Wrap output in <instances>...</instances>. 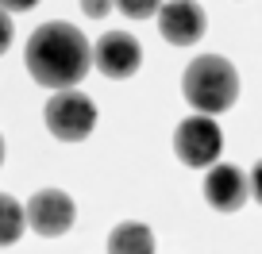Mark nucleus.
<instances>
[{"instance_id": "nucleus-1", "label": "nucleus", "mask_w": 262, "mask_h": 254, "mask_svg": "<svg viewBox=\"0 0 262 254\" xmlns=\"http://www.w3.org/2000/svg\"><path fill=\"white\" fill-rule=\"evenodd\" d=\"M27 74L42 85V89H74L85 81V74L93 70V47L74 24L50 19V24L35 27L31 39L24 47Z\"/></svg>"}, {"instance_id": "nucleus-2", "label": "nucleus", "mask_w": 262, "mask_h": 254, "mask_svg": "<svg viewBox=\"0 0 262 254\" xmlns=\"http://www.w3.org/2000/svg\"><path fill=\"white\" fill-rule=\"evenodd\" d=\"M181 93H185L189 108L205 116H220L239 100V74L228 58L220 54H201L193 58L181 74Z\"/></svg>"}, {"instance_id": "nucleus-3", "label": "nucleus", "mask_w": 262, "mask_h": 254, "mask_svg": "<svg viewBox=\"0 0 262 254\" xmlns=\"http://www.w3.org/2000/svg\"><path fill=\"white\" fill-rule=\"evenodd\" d=\"M42 120H47V131L62 143H81L93 135L97 127V104H93L85 93L77 89H58L54 97L42 108Z\"/></svg>"}, {"instance_id": "nucleus-4", "label": "nucleus", "mask_w": 262, "mask_h": 254, "mask_svg": "<svg viewBox=\"0 0 262 254\" xmlns=\"http://www.w3.org/2000/svg\"><path fill=\"white\" fill-rule=\"evenodd\" d=\"M220 150H224V131H220V123H216L212 116L196 112V116H189V120L178 123V131H173V154H178L189 170H208V166H216Z\"/></svg>"}, {"instance_id": "nucleus-5", "label": "nucleus", "mask_w": 262, "mask_h": 254, "mask_svg": "<svg viewBox=\"0 0 262 254\" xmlns=\"http://www.w3.org/2000/svg\"><path fill=\"white\" fill-rule=\"evenodd\" d=\"M27 227L35 231V235L42 239H58L66 235V231L74 227L77 220V204L70 193H62V189H39L31 200H27Z\"/></svg>"}, {"instance_id": "nucleus-6", "label": "nucleus", "mask_w": 262, "mask_h": 254, "mask_svg": "<svg viewBox=\"0 0 262 254\" xmlns=\"http://www.w3.org/2000/svg\"><path fill=\"white\" fill-rule=\"evenodd\" d=\"M93 66H97L104 77H112V81H127V77H135L139 66H143L139 39L127 35V31H104L97 39V47H93Z\"/></svg>"}, {"instance_id": "nucleus-7", "label": "nucleus", "mask_w": 262, "mask_h": 254, "mask_svg": "<svg viewBox=\"0 0 262 254\" xmlns=\"http://www.w3.org/2000/svg\"><path fill=\"white\" fill-rule=\"evenodd\" d=\"M158 31L173 47H193L205 35V12L196 0H166L158 8Z\"/></svg>"}, {"instance_id": "nucleus-8", "label": "nucleus", "mask_w": 262, "mask_h": 254, "mask_svg": "<svg viewBox=\"0 0 262 254\" xmlns=\"http://www.w3.org/2000/svg\"><path fill=\"white\" fill-rule=\"evenodd\" d=\"M251 197V181L239 166L231 162H216L205 177V200L216 208V212H239Z\"/></svg>"}, {"instance_id": "nucleus-9", "label": "nucleus", "mask_w": 262, "mask_h": 254, "mask_svg": "<svg viewBox=\"0 0 262 254\" xmlns=\"http://www.w3.org/2000/svg\"><path fill=\"white\" fill-rule=\"evenodd\" d=\"M108 254H155V231L147 223H120L108 235Z\"/></svg>"}, {"instance_id": "nucleus-10", "label": "nucleus", "mask_w": 262, "mask_h": 254, "mask_svg": "<svg viewBox=\"0 0 262 254\" xmlns=\"http://www.w3.org/2000/svg\"><path fill=\"white\" fill-rule=\"evenodd\" d=\"M24 227H27V212H24V204H19L16 197H8V193H0V246L19 243Z\"/></svg>"}, {"instance_id": "nucleus-11", "label": "nucleus", "mask_w": 262, "mask_h": 254, "mask_svg": "<svg viewBox=\"0 0 262 254\" xmlns=\"http://www.w3.org/2000/svg\"><path fill=\"white\" fill-rule=\"evenodd\" d=\"M116 8L123 12L127 19H147V16H158L162 0H112Z\"/></svg>"}, {"instance_id": "nucleus-12", "label": "nucleus", "mask_w": 262, "mask_h": 254, "mask_svg": "<svg viewBox=\"0 0 262 254\" xmlns=\"http://www.w3.org/2000/svg\"><path fill=\"white\" fill-rule=\"evenodd\" d=\"M112 8H116L112 0H81V12H85L89 19H104Z\"/></svg>"}, {"instance_id": "nucleus-13", "label": "nucleus", "mask_w": 262, "mask_h": 254, "mask_svg": "<svg viewBox=\"0 0 262 254\" xmlns=\"http://www.w3.org/2000/svg\"><path fill=\"white\" fill-rule=\"evenodd\" d=\"M12 31H16V27H12V12L0 8V54L12 47Z\"/></svg>"}, {"instance_id": "nucleus-14", "label": "nucleus", "mask_w": 262, "mask_h": 254, "mask_svg": "<svg viewBox=\"0 0 262 254\" xmlns=\"http://www.w3.org/2000/svg\"><path fill=\"white\" fill-rule=\"evenodd\" d=\"M247 181H251V197L262 204V162H254V170L247 173Z\"/></svg>"}, {"instance_id": "nucleus-15", "label": "nucleus", "mask_w": 262, "mask_h": 254, "mask_svg": "<svg viewBox=\"0 0 262 254\" xmlns=\"http://www.w3.org/2000/svg\"><path fill=\"white\" fill-rule=\"evenodd\" d=\"M39 0H0V8L4 12H31Z\"/></svg>"}, {"instance_id": "nucleus-16", "label": "nucleus", "mask_w": 262, "mask_h": 254, "mask_svg": "<svg viewBox=\"0 0 262 254\" xmlns=\"http://www.w3.org/2000/svg\"><path fill=\"white\" fill-rule=\"evenodd\" d=\"M0 166H4V135H0Z\"/></svg>"}]
</instances>
